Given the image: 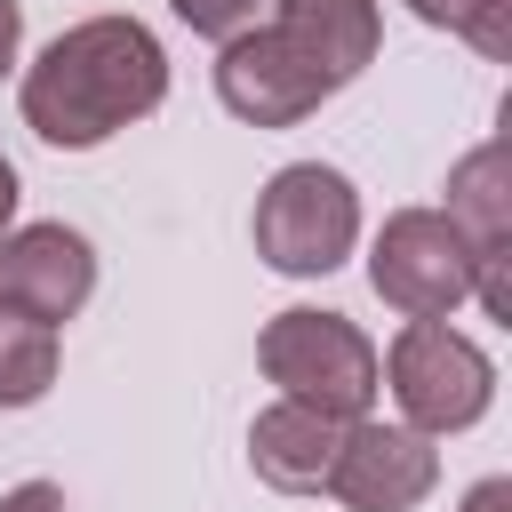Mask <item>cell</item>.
Returning a JSON list of instances; mask_svg holds the SVG:
<instances>
[{
  "label": "cell",
  "instance_id": "14",
  "mask_svg": "<svg viewBox=\"0 0 512 512\" xmlns=\"http://www.w3.org/2000/svg\"><path fill=\"white\" fill-rule=\"evenodd\" d=\"M168 8H176L192 32H208V40H232V32H248V24H256V8H264V0H168Z\"/></svg>",
  "mask_w": 512,
  "mask_h": 512
},
{
  "label": "cell",
  "instance_id": "13",
  "mask_svg": "<svg viewBox=\"0 0 512 512\" xmlns=\"http://www.w3.org/2000/svg\"><path fill=\"white\" fill-rule=\"evenodd\" d=\"M456 32L480 48V56H512V0H464V16H456Z\"/></svg>",
  "mask_w": 512,
  "mask_h": 512
},
{
  "label": "cell",
  "instance_id": "18",
  "mask_svg": "<svg viewBox=\"0 0 512 512\" xmlns=\"http://www.w3.org/2000/svg\"><path fill=\"white\" fill-rule=\"evenodd\" d=\"M408 8H416L424 24H448V32H456V16H464V0H408Z\"/></svg>",
  "mask_w": 512,
  "mask_h": 512
},
{
  "label": "cell",
  "instance_id": "19",
  "mask_svg": "<svg viewBox=\"0 0 512 512\" xmlns=\"http://www.w3.org/2000/svg\"><path fill=\"white\" fill-rule=\"evenodd\" d=\"M8 216H16V168L0 160V240H8Z\"/></svg>",
  "mask_w": 512,
  "mask_h": 512
},
{
  "label": "cell",
  "instance_id": "5",
  "mask_svg": "<svg viewBox=\"0 0 512 512\" xmlns=\"http://www.w3.org/2000/svg\"><path fill=\"white\" fill-rule=\"evenodd\" d=\"M368 280L392 312L440 320L472 296V256H464V240L440 208H400V216H384V232L368 248Z\"/></svg>",
  "mask_w": 512,
  "mask_h": 512
},
{
  "label": "cell",
  "instance_id": "2",
  "mask_svg": "<svg viewBox=\"0 0 512 512\" xmlns=\"http://www.w3.org/2000/svg\"><path fill=\"white\" fill-rule=\"evenodd\" d=\"M256 360H264V376L288 392V400H304V408H320V416H368V400H376V344L344 320V312H312V304H296V312H272L264 320V344H256Z\"/></svg>",
  "mask_w": 512,
  "mask_h": 512
},
{
  "label": "cell",
  "instance_id": "6",
  "mask_svg": "<svg viewBox=\"0 0 512 512\" xmlns=\"http://www.w3.org/2000/svg\"><path fill=\"white\" fill-rule=\"evenodd\" d=\"M440 480V448L408 424H376V416H352L344 424V448L328 464V496L344 512H416Z\"/></svg>",
  "mask_w": 512,
  "mask_h": 512
},
{
  "label": "cell",
  "instance_id": "7",
  "mask_svg": "<svg viewBox=\"0 0 512 512\" xmlns=\"http://www.w3.org/2000/svg\"><path fill=\"white\" fill-rule=\"evenodd\" d=\"M216 96H224V112L248 120V128H296V120L320 112L336 88H328L272 24H248V32H232L224 56H216Z\"/></svg>",
  "mask_w": 512,
  "mask_h": 512
},
{
  "label": "cell",
  "instance_id": "8",
  "mask_svg": "<svg viewBox=\"0 0 512 512\" xmlns=\"http://www.w3.org/2000/svg\"><path fill=\"white\" fill-rule=\"evenodd\" d=\"M448 224L472 256V296L512 320V272H504V248H512V192H504V144L488 136L480 152H464L448 168Z\"/></svg>",
  "mask_w": 512,
  "mask_h": 512
},
{
  "label": "cell",
  "instance_id": "3",
  "mask_svg": "<svg viewBox=\"0 0 512 512\" xmlns=\"http://www.w3.org/2000/svg\"><path fill=\"white\" fill-rule=\"evenodd\" d=\"M352 232H360V200L336 168L320 160H288L264 192H256V256L288 280H312V272H336L352 256Z\"/></svg>",
  "mask_w": 512,
  "mask_h": 512
},
{
  "label": "cell",
  "instance_id": "16",
  "mask_svg": "<svg viewBox=\"0 0 512 512\" xmlns=\"http://www.w3.org/2000/svg\"><path fill=\"white\" fill-rule=\"evenodd\" d=\"M16 48H24V8H16V0H0V72L16 64Z\"/></svg>",
  "mask_w": 512,
  "mask_h": 512
},
{
  "label": "cell",
  "instance_id": "11",
  "mask_svg": "<svg viewBox=\"0 0 512 512\" xmlns=\"http://www.w3.org/2000/svg\"><path fill=\"white\" fill-rule=\"evenodd\" d=\"M336 448H344V416H320V408H304V400L264 408L256 432H248V464H256V480H272V488H288V496L328 488Z\"/></svg>",
  "mask_w": 512,
  "mask_h": 512
},
{
  "label": "cell",
  "instance_id": "1",
  "mask_svg": "<svg viewBox=\"0 0 512 512\" xmlns=\"http://www.w3.org/2000/svg\"><path fill=\"white\" fill-rule=\"evenodd\" d=\"M168 96V56L136 16H88L24 72V128L56 152H88Z\"/></svg>",
  "mask_w": 512,
  "mask_h": 512
},
{
  "label": "cell",
  "instance_id": "12",
  "mask_svg": "<svg viewBox=\"0 0 512 512\" xmlns=\"http://www.w3.org/2000/svg\"><path fill=\"white\" fill-rule=\"evenodd\" d=\"M56 384V328L0 312V408H32Z\"/></svg>",
  "mask_w": 512,
  "mask_h": 512
},
{
  "label": "cell",
  "instance_id": "15",
  "mask_svg": "<svg viewBox=\"0 0 512 512\" xmlns=\"http://www.w3.org/2000/svg\"><path fill=\"white\" fill-rule=\"evenodd\" d=\"M0 512H64V488L24 480V488H8V496H0Z\"/></svg>",
  "mask_w": 512,
  "mask_h": 512
},
{
  "label": "cell",
  "instance_id": "17",
  "mask_svg": "<svg viewBox=\"0 0 512 512\" xmlns=\"http://www.w3.org/2000/svg\"><path fill=\"white\" fill-rule=\"evenodd\" d=\"M464 512H512V480H480V488L464 496Z\"/></svg>",
  "mask_w": 512,
  "mask_h": 512
},
{
  "label": "cell",
  "instance_id": "9",
  "mask_svg": "<svg viewBox=\"0 0 512 512\" xmlns=\"http://www.w3.org/2000/svg\"><path fill=\"white\" fill-rule=\"evenodd\" d=\"M88 288H96V256L72 224H24L0 240V312L56 328L88 304Z\"/></svg>",
  "mask_w": 512,
  "mask_h": 512
},
{
  "label": "cell",
  "instance_id": "4",
  "mask_svg": "<svg viewBox=\"0 0 512 512\" xmlns=\"http://www.w3.org/2000/svg\"><path fill=\"white\" fill-rule=\"evenodd\" d=\"M376 376H392V400H400L408 432H424V440L480 424L488 400H496L488 352H480L472 336H456L448 320H408V328L392 336V360H384Z\"/></svg>",
  "mask_w": 512,
  "mask_h": 512
},
{
  "label": "cell",
  "instance_id": "10",
  "mask_svg": "<svg viewBox=\"0 0 512 512\" xmlns=\"http://www.w3.org/2000/svg\"><path fill=\"white\" fill-rule=\"evenodd\" d=\"M272 32H280L328 88H352V80L376 64V40H384L376 0H280Z\"/></svg>",
  "mask_w": 512,
  "mask_h": 512
}]
</instances>
